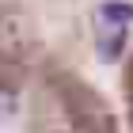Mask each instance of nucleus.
<instances>
[{
    "label": "nucleus",
    "mask_w": 133,
    "mask_h": 133,
    "mask_svg": "<svg viewBox=\"0 0 133 133\" xmlns=\"http://www.w3.org/2000/svg\"><path fill=\"white\" fill-rule=\"evenodd\" d=\"M72 110H76V118H80L84 133H114L110 110H107L95 95H88L84 88H80V95H72Z\"/></svg>",
    "instance_id": "obj_1"
},
{
    "label": "nucleus",
    "mask_w": 133,
    "mask_h": 133,
    "mask_svg": "<svg viewBox=\"0 0 133 133\" xmlns=\"http://www.w3.org/2000/svg\"><path fill=\"white\" fill-rule=\"evenodd\" d=\"M95 50H99L103 61H118L125 53V27H114V23L95 19Z\"/></svg>",
    "instance_id": "obj_2"
},
{
    "label": "nucleus",
    "mask_w": 133,
    "mask_h": 133,
    "mask_svg": "<svg viewBox=\"0 0 133 133\" xmlns=\"http://www.w3.org/2000/svg\"><path fill=\"white\" fill-rule=\"evenodd\" d=\"M95 19L114 23V27H129L133 23V4H125V0H107V4L95 8Z\"/></svg>",
    "instance_id": "obj_3"
}]
</instances>
